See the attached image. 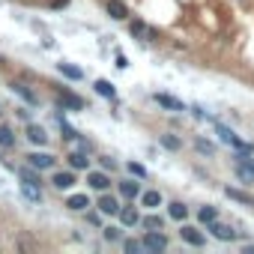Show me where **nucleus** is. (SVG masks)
Returning a JSON list of instances; mask_svg holds the SVG:
<instances>
[{"label": "nucleus", "instance_id": "3", "mask_svg": "<svg viewBox=\"0 0 254 254\" xmlns=\"http://www.w3.org/2000/svg\"><path fill=\"white\" fill-rule=\"evenodd\" d=\"M209 230H212V236H215V239H221V242H230V239H236V230H233L230 224L212 221V224H209Z\"/></svg>", "mask_w": 254, "mask_h": 254}, {"label": "nucleus", "instance_id": "11", "mask_svg": "<svg viewBox=\"0 0 254 254\" xmlns=\"http://www.w3.org/2000/svg\"><path fill=\"white\" fill-rule=\"evenodd\" d=\"M21 194H24L27 200H33V203L42 200V189H39L36 183H21Z\"/></svg>", "mask_w": 254, "mask_h": 254}, {"label": "nucleus", "instance_id": "10", "mask_svg": "<svg viewBox=\"0 0 254 254\" xmlns=\"http://www.w3.org/2000/svg\"><path fill=\"white\" fill-rule=\"evenodd\" d=\"M54 186L63 191V189H72L75 186V174L72 171H60V174H54Z\"/></svg>", "mask_w": 254, "mask_h": 254}, {"label": "nucleus", "instance_id": "34", "mask_svg": "<svg viewBox=\"0 0 254 254\" xmlns=\"http://www.w3.org/2000/svg\"><path fill=\"white\" fill-rule=\"evenodd\" d=\"M236 165H245V168H248V171L254 174V159H248L245 153H242V156H236Z\"/></svg>", "mask_w": 254, "mask_h": 254}, {"label": "nucleus", "instance_id": "36", "mask_svg": "<svg viewBox=\"0 0 254 254\" xmlns=\"http://www.w3.org/2000/svg\"><path fill=\"white\" fill-rule=\"evenodd\" d=\"M0 114H3V111H0Z\"/></svg>", "mask_w": 254, "mask_h": 254}, {"label": "nucleus", "instance_id": "35", "mask_svg": "<svg viewBox=\"0 0 254 254\" xmlns=\"http://www.w3.org/2000/svg\"><path fill=\"white\" fill-rule=\"evenodd\" d=\"M0 63H3V60H0Z\"/></svg>", "mask_w": 254, "mask_h": 254}, {"label": "nucleus", "instance_id": "13", "mask_svg": "<svg viewBox=\"0 0 254 254\" xmlns=\"http://www.w3.org/2000/svg\"><path fill=\"white\" fill-rule=\"evenodd\" d=\"M156 102L162 105V108H171V111H186L183 108V102H177L174 96H168V93H156Z\"/></svg>", "mask_w": 254, "mask_h": 254}, {"label": "nucleus", "instance_id": "27", "mask_svg": "<svg viewBox=\"0 0 254 254\" xmlns=\"http://www.w3.org/2000/svg\"><path fill=\"white\" fill-rule=\"evenodd\" d=\"M141 248H144V242H138V239H126V242H123V251H126V254H138Z\"/></svg>", "mask_w": 254, "mask_h": 254}, {"label": "nucleus", "instance_id": "8", "mask_svg": "<svg viewBox=\"0 0 254 254\" xmlns=\"http://www.w3.org/2000/svg\"><path fill=\"white\" fill-rule=\"evenodd\" d=\"M120 194L129 197V200H135V197L141 194V186H138L135 180H123V183H120Z\"/></svg>", "mask_w": 254, "mask_h": 254}, {"label": "nucleus", "instance_id": "24", "mask_svg": "<svg viewBox=\"0 0 254 254\" xmlns=\"http://www.w3.org/2000/svg\"><path fill=\"white\" fill-rule=\"evenodd\" d=\"M60 105H69V108H75V111L84 108V102H81L78 96H72V93H63V96H60Z\"/></svg>", "mask_w": 254, "mask_h": 254}, {"label": "nucleus", "instance_id": "5", "mask_svg": "<svg viewBox=\"0 0 254 254\" xmlns=\"http://www.w3.org/2000/svg\"><path fill=\"white\" fill-rule=\"evenodd\" d=\"M117 215H120V221H123L126 227H135V224L141 221V215H138V209H135V206H120V212H117Z\"/></svg>", "mask_w": 254, "mask_h": 254}, {"label": "nucleus", "instance_id": "23", "mask_svg": "<svg viewBox=\"0 0 254 254\" xmlns=\"http://www.w3.org/2000/svg\"><path fill=\"white\" fill-rule=\"evenodd\" d=\"M141 203L150 206V209H156V206H162V194H159V191H147V194L141 197Z\"/></svg>", "mask_w": 254, "mask_h": 254}, {"label": "nucleus", "instance_id": "18", "mask_svg": "<svg viewBox=\"0 0 254 254\" xmlns=\"http://www.w3.org/2000/svg\"><path fill=\"white\" fill-rule=\"evenodd\" d=\"M27 138H30L33 144H39V147L48 141V135H45V129H42V126H27Z\"/></svg>", "mask_w": 254, "mask_h": 254}, {"label": "nucleus", "instance_id": "19", "mask_svg": "<svg viewBox=\"0 0 254 254\" xmlns=\"http://www.w3.org/2000/svg\"><path fill=\"white\" fill-rule=\"evenodd\" d=\"M132 36H147V39L153 42V39H156V30H150L144 21H132Z\"/></svg>", "mask_w": 254, "mask_h": 254}, {"label": "nucleus", "instance_id": "2", "mask_svg": "<svg viewBox=\"0 0 254 254\" xmlns=\"http://www.w3.org/2000/svg\"><path fill=\"white\" fill-rule=\"evenodd\" d=\"M27 162H30V168H36V171H48V168H54L57 159H54L51 153H30Z\"/></svg>", "mask_w": 254, "mask_h": 254}, {"label": "nucleus", "instance_id": "25", "mask_svg": "<svg viewBox=\"0 0 254 254\" xmlns=\"http://www.w3.org/2000/svg\"><path fill=\"white\" fill-rule=\"evenodd\" d=\"M215 215H218V212H215V206H200V212H197V218H200L203 224H212V221H215Z\"/></svg>", "mask_w": 254, "mask_h": 254}, {"label": "nucleus", "instance_id": "1", "mask_svg": "<svg viewBox=\"0 0 254 254\" xmlns=\"http://www.w3.org/2000/svg\"><path fill=\"white\" fill-rule=\"evenodd\" d=\"M218 135H221V141H224V144H230V147H236L239 153H251V150H254V147H251L248 141H239V138H236V135H233L230 129H224V126H218Z\"/></svg>", "mask_w": 254, "mask_h": 254}, {"label": "nucleus", "instance_id": "28", "mask_svg": "<svg viewBox=\"0 0 254 254\" xmlns=\"http://www.w3.org/2000/svg\"><path fill=\"white\" fill-rule=\"evenodd\" d=\"M162 147H165V150H180L183 144H180V138H174V135H162Z\"/></svg>", "mask_w": 254, "mask_h": 254}, {"label": "nucleus", "instance_id": "16", "mask_svg": "<svg viewBox=\"0 0 254 254\" xmlns=\"http://www.w3.org/2000/svg\"><path fill=\"white\" fill-rule=\"evenodd\" d=\"M87 162H90V159H87V153H84V150H72V153H69V165H72L75 171L87 168Z\"/></svg>", "mask_w": 254, "mask_h": 254}, {"label": "nucleus", "instance_id": "21", "mask_svg": "<svg viewBox=\"0 0 254 254\" xmlns=\"http://www.w3.org/2000/svg\"><path fill=\"white\" fill-rule=\"evenodd\" d=\"M0 147H15V132L9 129V126H0Z\"/></svg>", "mask_w": 254, "mask_h": 254}, {"label": "nucleus", "instance_id": "15", "mask_svg": "<svg viewBox=\"0 0 254 254\" xmlns=\"http://www.w3.org/2000/svg\"><path fill=\"white\" fill-rule=\"evenodd\" d=\"M93 87H96V93H99V96H105V99H114V96H117L114 84H111V81H105V78H99Z\"/></svg>", "mask_w": 254, "mask_h": 254}, {"label": "nucleus", "instance_id": "6", "mask_svg": "<svg viewBox=\"0 0 254 254\" xmlns=\"http://www.w3.org/2000/svg\"><path fill=\"white\" fill-rule=\"evenodd\" d=\"M87 183H90V189H96V191H105V189L111 186L108 174H102V171H93V174H87Z\"/></svg>", "mask_w": 254, "mask_h": 254}, {"label": "nucleus", "instance_id": "20", "mask_svg": "<svg viewBox=\"0 0 254 254\" xmlns=\"http://www.w3.org/2000/svg\"><path fill=\"white\" fill-rule=\"evenodd\" d=\"M66 206H69V209H75V212H81V209H87V206H90V200H87V194H72V197L66 200Z\"/></svg>", "mask_w": 254, "mask_h": 254}, {"label": "nucleus", "instance_id": "4", "mask_svg": "<svg viewBox=\"0 0 254 254\" xmlns=\"http://www.w3.org/2000/svg\"><path fill=\"white\" fill-rule=\"evenodd\" d=\"M144 248H147V251H165V248H168V239H165L162 233L150 230V233L144 236Z\"/></svg>", "mask_w": 254, "mask_h": 254}, {"label": "nucleus", "instance_id": "14", "mask_svg": "<svg viewBox=\"0 0 254 254\" xmlns=\"http://www.w3.org/2000/svg\"><path fill=\"white\" fill-rule=\"evenodd\" d=\"M99 212H105V215H117V212H120L117 197H108V194H105V197L99 200Z\"/></svg>", "mask_w": 254, "mask_h": 254}, {"label": "nucleus", "instance_id": "33", "mask_svg": "<svg viewBox=\"0 0 254 254\" xmlns=\"http://www.w3.org/2000/svg\"><path fill=\"white\" fill-rule=\"evenodd\" d=\"M102 236H105L108 242H114V239H120V227H105V230H102Z\"/></svg>", "mask_w": 254, "mask_h": 254}, {"label": "nucleus", "instance_id": "31", "mask_svg": "<svg viewBox=\"0 0 254 254\" xmlns=\"http://www.w3.org/2000/svg\"><path fill=\"white\" fill-rule=\"evenodd\" d=\"M194 147H197V153H206V156H212V153H215V147H212L209 141H197Z\"/></svg>", "mask_w": 254, "mask_h": 254}, {"label": "nucleus", "instance_id": "30", "mask_svg": "<svg viewBox=\"0 0 254 254\" xmlns=\"http://www.w3.org/2000/svg\"><path fill=\"white\" fill-rule=\"evenodd\" d=\"M227 191V197H233V200H242V203H251V197L245 194V191H239V189H224Z\"/></svg>", "mask_w": 254, "mask_h": 254}, {"label": "nucleus", "instance_id": "26", "mask_svg": "<svg viewBox=\"0 0 254 254\" xmlns=\"http://www.w3.org/2000/svg\"><path fill=\"white\" fill-rule=\"evenodd\" d=\"M144 227H147V230H162V227H165V218H162V215H147V218H144Z\"/></svg>", "mask_w": 254, "mask_h": 254}, {"label": "nucleus", "instance_id": "22", "mask_svg": "<svg viewBox=\"0 0 254 254\" xmlns=\"http://www.w3.org/2000/svg\"><path fill=\"white\" fill-rule=\"evenodd\" d=\"M12 90H15V93H18L21 99H27L30 105H36V93H33L30 87H24V84H12Z\"/></svg>", "mask_w": 254, "mask_h": 254}, {"label": "nucleus", "instance_id": "29", "mask_svg": "<svg viewBox=\"0 0 254 254\" xmlns=\"http://www.w3.org/2000/svg\"><path fill=\"white\" fill-rule=\"evenodd\" d=\"M18 177H21V180H24V183H36V186H39V183H42V180H39V174H33V171H30V168H21V171H18Z\"/></svg>", "mask_w": 254, "mask_h": 254}, {"label": "nucleus", "instance_id": "12", "mask_svg": "<svg viewBox=\"0 0 254 254\" xmlns=\"http://www.w3.org/2000/svg\"><path fill=\"white\" fill-rule=\"evenodd\" d=\"M57 69H60V75H66L69 81H81V78H84V72H81L78 66H72V63H57Z\"/></svg>", "mask_w": 254, "mask_h": 254}, {"label": "nucleus", "instance_id": "9", "mask_svg": "<svg viewBox=\"0 0 254 254\" xmlns=\"http://www.w3.org/2000/svg\"><path fill=\"white\" fill-rule=\"evenodd\" d=\"M180 233H183V239H186L189 245H203V242H206V236H203L197 227H183Z\"/></svg>", "mask_w": 254, "mask_h": 254}, {"label": "nucleus", "instance_id": "7", "mask_svg": "<svg viewBox=\"0 0 254 254\" xmlns=\"http://www.w3.org/2000/svg\"><path fill=\"white\" fill-rule=\"evenodd\" d=\"M108 15H111V18H117V21H123L126 15H129V9H126L123 0H108Z\"/></svg>", "mask_w": 254, "mask_h": 254}, {"label": "nucleus", "instance_id": "17", "mask_svg": "<svg viewBox=\"0 0 254 254\" xmlns=\"http://www.w3.org/2000/svg\"><path fill=\"white\" fill-rule=\"evenodd\" d=\"M168 215H171L174 221H183V218L189 215V206H186V203H180V200H174V203L168 206Z\"/></svg>", "mask_w": 254, "mask_h": 254}, {"label": "nucleus", "instance_id": "32", "mask_svg": "<svg viewBox=\"0 0 254 254\" xmlns=\"http://www.w3.org/2000/svg\"><path fill=\"white\" fill-rule=\"evenodd\" d=\"M129 174H132V177H147V168H144V165H135V162H129Z\"/></svg>", "mask_w": 254, "mask_h": 254}]
</instances>
